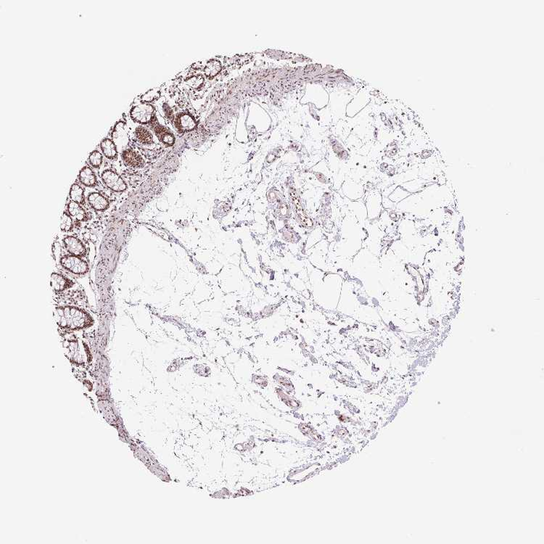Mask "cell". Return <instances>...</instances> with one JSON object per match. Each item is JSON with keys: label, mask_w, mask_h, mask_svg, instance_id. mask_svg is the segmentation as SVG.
<instances>
[{"label": "cell", "mask_w": 544, "mask_h": 544, "mask_svg": "<svg viewBox=\"0 0 544 544\" xmlns=\"http://www.w3.org/2000/svg\"><path fill=\"white\" fill-rule=\"evenodd\" d=\"M79 180L86 187H93L97 185L96 175L92 168L88 165H85L81 169Z\"/></svg>", "instance_id": "obj_11"}, {"label": "cell", "mask_w": 544, "mask_h": 544, "mask_svg": "<svg viewBox=\"0 0 544 544\" xmlns=\"http://www.w3.org/2000/svg\"><path fill=\"white\" fill-rule=\"evenodd\" d=\"M160 91L158 89H151L148 91L146 93L143 94L139 98V102H146V103H151L153 101L156 100L160 97Z\"/></svg>", "instance_id": "obj_17"}, {"label": "cell", "mask_w": 544, "mask_h": 544, "mask_svg": "<svg viewBox=\"0 0 544 544\" xmlns=\"http://www.w3.org/2000/svg\"><path fill=\"white\" fill-rule=\"evenodd\" d=\"M148 127L152 130L157 139L163 145L167 147H171L175 143V136L164 124V118L160 115L158 111L155 114L153 122Z\"/></svg>", "instance_id": "obj_3"}, {"label": "cell", "mask_w": 544, "mask_h": 544, "mask_svg": "<svg viewBox=\"0 0 544 544\" xmlns=\"http://www.w3.org/2000/svg\"><path fill=\"white\" fill-rule=\"evenodd\" d=\"M174 124L178 130L182 132L191 131L196 127V121L191 115L187 114L177 115L174 120Z\"/></svg>", "instance_id": "obj_10"}, {"label": "cell", "mask_w": 544, "mask_h": 544, "mask_svg": "<svg viewBox=\"0 0 544 544\" xmlns=\"http://www.w3.org/2000/svg\"><path fill=\"white\" fill-rule=\"evenodd\" d=\"M70 197L72 201L76 202L79 204L84 203V193L83 190L78 184H73L70 190Z\"/></svg>", "instance_id": "obj_15"}, {"label": "cell", "mask_w": 544, "mask_h": 544, "mask_svg": "<svg viewBox=\"0 0 544 544\" xmlns=\"http://www.w3.org/2000/svg\"><path fill=\"white\" fill-rule=\"evenodd\" d=\"M64 245H65L66 248L68 250V253L73 256H84L86 255V250L85 248V246H83V243L76 237L73 236H69V237H66L64 240Z\"/></svg>", "instance_id": "obj_9"}, {"label": "cell", "mask_w": 544, "mask_h": 544, "mask_svg": "<svg viewBox=\"0 0 544 544\" xmlns=\"http://www.w3.org/2000/svg\"><path fill=\"white\" fill-rule=\"evenodd\" d=\"M123 162L132 168H141L145 165V161L142 155L131 148H126L119 152Z\"/></svg>", "instance_id": "obj_7"}, {"label": "cell", "mask_w": 544, "mask_h": 544, "mask_svg": "<svg viewBox=\"0 0 544 544\" xmlns=\"http://www.w3.org/2000/svg\"><path fill=\"white\" fill-rule=\"evenodd\" d=\"M57 323L65 329H83L89 326L92 322L90 316L84 311L76 307H61L55 311Z\"/></svg>", "instance_id": "obj_1"}, {"label": "cell", "mask_w": 544, "mask_h": 544, "mask_svg": "<svg viewBox=\"0 0 544 544\" xmlns=\"http://www.w3.org/2000/svg\"><path fill=\"white\" fill-rule=\"evenodd\" d=\"M438 183L439 185H444L446 183V180L444 177H440L438 180Z\"/></svg>", "instance_id": "obj_20"}, {"label": "cell", "mask_w": 544, "mask_h": 544, "mask_svg": "<svg viewBox=\"0 0 544 544\" xmlns=\"http://www.w3.org/2000/svg\"><path fill=\"white\" fill-rule=\"evenodd\" d=\"M156 109L152 104L138 101L129 108L127 117L133 122L141 125L149 126L155 119Z\"/></svg>", "instance_id": "obj_2"}, {"label": "cell", "mask_w": 544, "mask_h": 544, "mask_svg": "<svg viewBox=\"0 0 544 544\" xmlns=\"http://www.w3.org/2000/svg\"><path fill=\"white\" fill-rule=\"evenodd\" d=\"M61 264L64 269L77 275H83L89 271V266L86 261L73 255L63 257L61 259Z\"/></svg>", "instance_id": "obj_5"}, {"label": "cell", "mask_w": 544, "mask_h": 544, "mask_svg": "<svg viewBox=\"0 0 544 544\" xmlns=\"http://www.w3.org/2000/svg\"><path fill=\"white\" fill-rule=\"evenodd\" d=\"M129 133L130 129L128 124L125 118L122 116L121 119L114 124L111 133V138L115 142L119 152L128 145Z\"/></svg>", "instance_id": "obj_4"}, {"label": "cell", "mask_w": 544, "mask_h": 544, "mask_svg": "<svg viewBox=\"0 0 544 544\" xmlns=\"http://www.w3.org/2000/svg\"><path fill=\"white\" fill-rule=\"evenodd\" d=\"M99 149L102 155L109 161H114L118 159L119 151L115 142L111 136L104 138L99 144Z\"/></svg>", "instance_id": "obj_8"}, {"label": "cell", "mask_w": 544, "mask_h": 544, "mask_svg": "<svg viewBox=\"0 0 544 544\" xmlns=\"http://www.w3.org/2000/svg\"><path fill=\"white\" fill-rule=\"evenodd\" d=\"M101 179L104 184L113 191L121 193L127 190V186L125 181L113 170H104L101 174Z\"/></svg>", "instance_id": "obj_6"}, {"label": "cell", "mask_w": 544, "mask_h": 544, "mask_svg": "<svg viewBox=\"0 0 544 544\" xmlns=\"http://www.w3.org/2000/svg\"><path fill=\"white\" fill-rule=\"evenodd\" d=\"M432 151L429 150V149H425V150H424L423 152H422V158H424V159H426V158H429V157L432 155Z\"/></svg>", "instance_id": "obj_19"}, {"label": "cell", "mask_w": 544, "mask_h": 544, "mask_svg": "<svg viewBox=\"0 0 544 544\" xmlns=\"http://www.w3.org/2000/svg\"><path fill=\"white\" fill-rule=\"evenodd\" d=\"M72 284L73 282L62 274L53 273L51 276V287L55 291H63L70 287Z\"/></svg>", "instance_id": "obj_12"}, {"label": "cell", "mask_w": 544, "mask_h": 544, "mask_svg": "<svg viewBox=\"0 0 544 544\" xmlns=\"http://www.w3.org/2000/svg\"><path fill=\"white\" fill-rule=\"evenodd\" d=\"M88 202L96 211H105L109 206L108 200L98 193H92L89 194L88 196Z\"/></svg>", "instance_id": "obj_13"}, {"label": "cell", "mask_w": 544, "mask_h": 544, "mask_svg": "<svg viewBox=\"0 0 544 544\" xmlns=\"http://www.w3.org/2000/svg\"><path fill=\"white\" fill-rule=\"evenodd\" d=\"M103 157L100 151L95 149L89 154L88 162L92 168H99L103 163Z\"/></svg>", "instance_id": "obj_16"}, {"label": "cell", "mask_w": 544, "mask_h": 544, "mask_svg": "<svg viewBox=\"0 0 544 544\" xmlns=\"http://www.w3.org/2000/svg\"><path fill=\"white\" fill-rule=\"evenodd\" d=\"M68 214L78 221H82L86 217V212L79 203L71 201L68 205Z\"/></svg>", "instance_id": "obj_14"}, {"label": "cell", "mask_w": 544, "mask_h": 544, "mask_svg": "<svg viewBox=\"0 0 544 544\" xmlns=\"http://www.w3.org/2000/svg\"><path fill=\"white\" fill-rule=\"evenodd\" d=\"M73 227V220L70 215L66 213H64L61 218V228L63 231H68Z\"/></svg>", "instance_id": "obj_18"}]
</instances>
